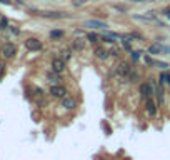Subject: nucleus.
<instances>
[{
  "instance_id": "nucleus-1",
  "label": "nucleus",
  "mask_w": 170,
  "mask_h": 160,
  "mask_svg": "<svg viewBox=\"0 0 170 160\" xmlns=\"http://www.w3.org/2000/svg\"><path fill=\"white\" fill-rule=\"evenodd\" d=\"M25 47H27V50H30V52H38L42 48V42L38 38H27Z\"/></svg>"
},
{
  "instance_id": "nucleus-2",
  "label": "nucleus",
  "mask_w": 170,
  "mask_h": 160,
  "mask_svg": "<svg viewBox=\"0 0 170 160\" xmlns=\"http://www.w3.org/2000/svg\"><path fill=\"white\" fill-rule=\"evenodd\" d=\"M52 70L57 72V73H62L65 70V60L62 57H55L52 60Z\"/></svg>"
},
{
  "instance_id": "nucleus-3",
  "label": "nucleus",
  "mask_w": 170,
  "mask_h": 160,
  "mask_svg": "<svg viewBox=\"0 0 170 160\" xmlns=\"http://www.w3.org/2000/svg\"><path fill=\"white\" fill-rule=\"evenodd\" d=\"M15 54H17V47L13 45V43H5L2 47V55H4L5 59H12Z\"/></svg>"
},
{
  "instance_id": "nucleus-4",
  "label": "nucleus",
  "mask_w": 170,
  "mask_h": 160,
  "mask_svg": "<svg viewBox=\"0 0 170 160\" xmlns=\"http://www.w3.org/2000/svg\"><path fill=\"white\" fill-rule=\"evenodd\" d=\"M50 93L53 95V97H57V98H64V97H67V89L62 87V85H52Z\"/></svg>"
},
{
  "instance_id": "nucleus-5",
  "label": "nucleus",
  "mask_w": 170,
  "mask_h": 160,
  "mask_svg": "<svg viewBox=\"0 0 170 160\" xmlns=\"http://www.w3.org/2000/svg\"><path fill=\"white\" fill-rule=\"evenodd\" d=\"M84 27H90V29H107V23L102 20H95V18H90V20L84 22Z\"/></svg>"
},
{
  "instance_id": "nucleus-6",
  "label": "nucleus",
  "mask_w": 170,
  "mask_h": 160,
  "mask_svg": "<svg viewBox=\"0 0 170 160\" xmlns=\"http://www.w3.org/2000/svg\"><path fill=\"white\" fill-rule=\"evenodd\" d=\"M145 110H147V114L150 117H155L157 115V103L152 100V98H147L145 100Z\"/></svg>"
},
{
  "instance_id": "nucleus-7",
  "label": "nucleus",
  "mask_w": 170,
  "mask_h": 160,
  "mask_svg": "<svg viewBox=\"0 0 170 160\" xmlns=\"http://www.w3.org/2000/svg\"><path fill=\"white\" fill-rule=\"evenodd\" d=\"M62 107H64V109H67V110H73L77 107V100L67 95V97L62 98Z\"/></svg>"
},
{
  "instance_id": "nucleus-8",
  "label": "nucleus",
  "mask_w": 170,
  "mask_h": 160,
  "mask_svg": "<svg viewBox=\"0 0 170 160\" xmlns=\"http://www.w3.org/2000/svg\"><path fill=\"white\" fill-rule=\"evenodd\" d=\"M152 87H150L149 82H145V84H140V97L142 98H149L152 95Z\"/></svg>"
},
{
  "instance_id": "nucleus-9",
  "label": "nucleus",
  "mask_w": 170,
  "mask_h": 160,
  "mask_svg": "<svg viewBox=\"0 0 170 160\" xmlns=\"http://www.w3.org/2000/svg\"><path fill=\"white\" fill-rule=\"evenodd\" d=\"M135 20H144V22H155L157 20V15L155 12H147L145 15H133Z\"/></svg>"
},
{
  "instance_id": "nucleus-10",
  "label": "nucleus",
  "mask_w": 170,
  "mask_h": 160,
  "mask_svg": "<svg viewBox=\"0 0 170 160\" xmlns=\"http://www.w3.org/2000/svg\"><path fill=\"white\" fill-rule=\"evenodd\" d=\"M108 54H110V52L107 50V48H100V47H97V48H95V57H97V59H100V60L108 59Z\"/></svg>"
},
{
  "instance_id": "nucleus-11",
  "label": "nucleus",
  "mask_w": 170,
  "mask_h": 160,
  "mask_svg": "<svg viewBox=\"0 0 170 160\" xmlns=\"http://www.w3.org/2000/svg\"><path fill=\"white\" fill-rule=\"evenodd\" d=\"M162 52H163V47L158 45V43H153V45H150V47H149V54H152V55L162 54Z\"/></svg>"
},
{
  "instance_id": "nucleus-12",
  "label": "nucleus",
  "mask_w": 170,
  "mask_h": 160,
  "mask_svg": "<svg viewBox=\"0 0 170 160\" xmlns=\"http://www.w3.org/2000/svg\"><path fill=\"white\" fill-rule=\"evenodd\" d=\"M84 40H82V38H75V40H73V50H84Z\"/></svg>"
},
{
  "instance_id": "nucleus-13",
  "label": "nucleus",
  "mask_w": 170,
  "mask_h": 160,
  "mask_svg": "<svg viewBox=\"0 0 170 160\" xmlns=\"http://www.w3.org/2000/svg\"><path fill=\"white\" fill-rule=\"evenodd\" d=\"M47 79H48V82H50V84L57 85V82H59V73L52 70V73H48V75H47Z\"/></svg>"
},
{
  "instance_id": "nucleus-14",
  "label": "nucleus",
  "mask_w": 170,
  "mask_h": 160,
  "mask_svg": "<svg viewBox=\"0 0 170 160\" xmlns=\"http://www.w3.org/2000/svg\"><path fill=\"white\" fill-rule=\"evenodd\" d=\"M43 17H50V18H62L64 17V13H59V12H45L42 13Z\"/></svg>"
},
{
  "instance_id": "nucleus-15",
  "label": "nucleus",
  "mask_w": 170,
  "mask_h": 160,
  "mask_svg": "<svg viewBox=\"0 0 170 160\" xmlns=\"http://www.w3.org/2000/svg\"><path fill=\"white\" fill-rule=\"evenodd\" d=\"M62 37H64V32H62V30H52L50 32V38H53V40L62 38Z\"/></svg>"
},
{
  "instance_id": "nucleus-16",
  "label": "nucleus",
  "mask_w": 170,
  "mask_h": 160,
  "mask_svg": "<svg viewBox=\"0 0 170 160\" xmlns=\"http://www.w3.org/2000/svg\"><path fill=\"white\" fill-rule=\"evenodd\" d=\"M153 67H158V68H167L169 67V63L167 62H160V60H155V65Z\"/></svg>"
},
{
  "instance_id": "nucleus-17",
  "label": "nucleus",
  "mask_w": 170,
  "mask_h": 160,
  "mask_svg": "<svg viewBox=\"0 0 170 160\" xmlns=\"http://www.w3.org/2000/svg\"><path fill=\"white\" fill-rule=\"evenodd\" d=\"M155 95H157V97H158V103H160V105H162V103H163V90H162V87H160V89H158V92L155 93Z\"/></svg>"
},
{
  "instance_id": "nucleus-18",
  "label": "nucleus",
  "mask_w": 170,
  "mask_h": 160,
  "mask_svg": "<svg viewBox=\"0 0 170 160\" xmlns=\"http://www.w3.org/2000/svg\"><path fill=\"white\" fill-rule=\"evenodd\" d=\"M130 55H132V60H133V62H137V60L140 59V52H137V50H132V52H130Z\"/></svg>"
},
{
  "instance_id": "nucleus-19",
  "label": "nucleus",
  "mask_w": 170,
  "mask_h": 160,
  "mask_svg": "<svg viewBox=\"0 0 170 160\" xmlns=\"http://www.w3.org/2000/svg\"><path fill=\"white\" fill-rule=\"evenodd\" d=\"M97 35H95V34H89V35H87V40H89V42H92V43H95V42H97Z\"/></svg>"
},
{
  "instance_id": "nucleus-20",
  "label": "nucleus",
  "mask_w": 170,
  "mask_h": 160,
  "mask_svg": "<svg viewBox=\"0 0 170 160\" xmlns=\"http://www.w3.org/2000/svg\"><path fill=\"white\" fill-rule=\"evenodd\" d=\"M5 27H7V18H5L4 15H0V30L5 29Z\"/></svg>"
},
{
  "instance_id": "nucleus-21",
  "label": "nucleus",
  "mask_w": 170,
  "mask_h": 160,
  "mask_svg": "<svg viewBox=\"0 0 170 160\" xmlns=\"http://www.w3.org/2000/svg\"><path fill=\"white\" fill-rule=\"evenodd\" d=\"M144 60H145V63H147V65H150V67H152V65H155V60H152V59L149 57V55H145Z\"/></svg>"
},
{
  "instance_id": "nucleus-22",
  "label": "nucleus",
  "mask_w": 170,
  "mask_h": 160,
  "mask_svg": "<svg viewBox=\"0 0 170 160\" xmlns=\"http://www.w3.org/2000/svg\"><path fill=\"white\" fill-rule=\"evenodd\" d=\"M169 73H162V75H160V82H162V84H163V82H169Z\"/></svg>"
},
{
  "instance_id": "nucleus-23",
  "label": "nucleus",
  "mask_w": 170,
  "mask_h": 160,
  "mask_svg": "<svg viewBox=\"0 0 170 160\" xmlns=\"http://www.w3.org/2000/svg\"><path fill=\"white\" fill-rule=\"evenodd\" d=\"M62 54H64V57H62V59H64L65 62H67V60L70 59V50H64V52H62Z\"/></svg>"
},
{
  "instance_id": "nucleus-24",
  "label": "nucleus",
  "mask_w": 170,
  "mask_h": 160,
  "mask_svg": "<svg viewBox=\"0 0 170 160\" xmlns=\"http://www.w3.org/2000/svg\"><path fill=\"white\" fill-rule=\"evenodd\" d=\"M5 73V63L4 62H0V77Z\"/></svg>"
},
{
  "instance_id": "nucleus-25",
  "label": "nucleus",
  "mask_w": 170,
  "mask_h": 160,
  "mask_svg": "<svg viewBox=\"0 0 170 160\" xmlns=\"http://www.w3.org/2000/svg\"><path fill=\"white\" fill-rule=\"evenodd\" d=\"M114 9H115V10H119V12H125V10H127L125 7H120V5H114Z\"/></svg>"
},
{
  "instance_id": "nucleus-26",
  "label": "nucleus",
  "mask_w": 170,
  "mask_h": 160,
  "mask_svg": "<svg viewBox=\"0 0 170 160\" xmlns=\"http://www.w3.org/2000/svg\"><path fill=\"white\" fill-rule=\"evenodd\" d=\"M85 0H73V5H82Z\"/></svg>"
},
{
  "instance_id": "nucleus-27",
  "label": "nucleus",
  "mask_w": 170,
  "mask_h": 160,
  "mask_svg": "<svg viewBox=\"0 0 170 160\" xmlns=\"http://www.w3.org/2000/svg\"><path fill=\"white\" fill-rule=\"evenodd\" d=\"M165 15H167V18L170 20V9H167V10H165Z\"/></svg>"
},
{
  "instance_id": "nucleus-28",
  "label": "nucleus",
  "mask_w": 170,
  "mask_h": 160,
  "mask_svg": "<svg viewBox=\"0 0 170 160\" xmlns=\"http://www.w3.org/2000/svg\"><path fill=\"white\" fill-rule=\"evenodd\" d=\"M112 54H114V55H120V48H119V50H117V48H115V50L112 52Z\"/></svg>"
},
{
  "instance_id": "nucleus-29",
  "label": "nucleus",
  "mask_w": 170,
  "mask_h": 160,
  "mask_svg": "<svg viewBox=\"0 0 170 160\" xmlns=\"http://www.w3.org/2000/svg\"><path fill=\"white\" fill-rule=\"evenodd\" d=\"M163 52H169L170 54V47H163Z\"/></svg>"
},
{
  "instance_id": "nucleus-30",
  "label": "nucleus",
  "mask_w": 170,
  "mask_h": 160,
  "mask_svg": "<svg viewBox=\"0 0 170 160\" xmlns=\"http://www.w3.org/2000/svg\"><path fill=\"white\" fill-rule=\"evenodd\" d=\"M0 2H2V4H9V0H0Z\"/></svg>"
},
{
  "instance_id": "nucleus-31",
  "label": "nucleus",
  "mask_w": 170,
  "mask_h": 160,
  "mask_svg": "<svg viewBox=\"0 0 170 160\" xmlns=\"http://www.w3.org/2000/svg\"><path fill=\"white\" fill-rule=\"evenodd\" d=\"M135 2H147V0H135Z\"/></svg>"
},
{
  "instance_id": "nucleus-32",
  "label": "nucleus",
  "mask_w": 170,
  "mask_h": 160,
  "mask_svg": "<svg viewBox=\"0 0 170 160\" xmlns=\"http://www.w3.org/2000/svg\"><path fill=\"white\" fill-rule=\"evenodd\" d=\"M169 84H170V77H169Z\"/></svg>"
}]
</instances>
